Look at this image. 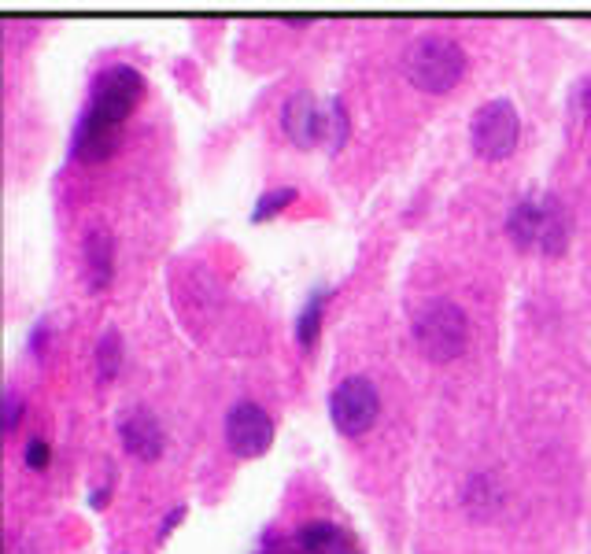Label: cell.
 Here are the masks:
<instances>
[{
  "mask_svg": "<svg viewBox=\"0 0 591 554\" xmlns=\"http://www.w3.org/2000/svg\"><path fill=\"white\" fill-rule=\"evenodd\" d=\"M518 133H521V122L510 100H488V104L477 108V115L470 122V141L477 148V156L484 159L510 156L514 145H518Z\"/></svg>",
  "mask_w": 591,
  "mask_h": 554,
  "instance_id": "obj_6",
  "label": "cell"
},
{
  "mask_svg": "<svg viewBox=\"0 0 591 554\" xmlns=\"http://www.w3.org/2000/svg\"><path fill=\"white\" fill-rule=\"evenodd\" d=\"M119 362H122V344L115 333H108V337L97 344V370L100 377L108 381V377H115V370H119Z\"/></svg>",
  "mask_w": 591,
  "mask_h": 554,
  "instance_id": "obj_14",
  "label": "cell"
},
{
  "mask_svg": "<svg viewBox=\"0 0 591 554\" xmlns=\"http://www.w3.org/2000/svg\"><path fill=\"white\" fill-rule=\"evenodd\" d=\"M19 414H23V399H19V392H8L4 396V429H15Z\"/></svg>",
  "mask_w": 591,
  "mask_h": 554,
  "instance_id": "obj_16",
  "label": "cell"
},
{
  "mask_svg": "<svg viewBox=\"0 0 591 554\" xmlns=\"http://www.w3.org/2000/svg\"><path fill=\"white\" fill-rule=\"evenodd\" d=\"M82 263H85V285L89 289H104L115 270V244L104 226H93L82 241Z\"/></svg>",
  "mask_w": 591,
  "mask_h": 554,
  "instance_id": "obj_9",
  "label": "cell"
},
{
  "mask_svg": "<svg viewBox=\"0 0 591 554\" xmlns=\"http://www.w3.org/2000/svg\"><path fill=\"white\" fill-rule=\"evenodd\" d=\"M119 436H122V447L137 458H159L163 451V429L156 425V418H148L145 410H133L119 422Z\"/></svg>",
  "mask_w": 591,
  "mask_h": 554,
  "instance_id": "obj_10",
  "label": "cell"
},
{
  "mask_svg": "<svg viewBox=\"0 0 591 554\" xmlns=\"http://www.w3.org/2000/svg\"><path fill=\"white\" fill-rule=\"evenodd\" d=\"M340 554H359V551H355V547H344V551H340Z\"/></svg>",
  "mask_w": 591,
  "mask_h": 554,
  "instance_id": "obj_17",
  "label": "cell"
},
{
  "mask_svg": "<svg viewBox=\"0 0 591 554\" xmlns=\"http://www.w3.org/2000/svg\"><path fill=\"white\" fill-rule=\"evenodd\" d=\"M26 466H34V470H45V466H49V444H45L41 436H34V440L26 444Z\"/></svg>",
  "mask_w": 591,
  "mask_h": 554,
  "instance_id": "obj_15",
  "label": "cell"
},
{
  "mask_svg": "<svg viewBox=\"0 0 591 554\" xmlns=\"http://www.w3.org/2000/svg\"><path fill=\"white\" fill-rule=\"evenodd\" d=\"M292 200H296V189H292V185H278V189H270V193H263L259 200H255L252 218H255V222H263V218L278 215L281 207L292 204Z\"/></svg>",
  "mask_w": 591,
  "mask_h": 554,
  "instance_id": "obj_13",
  "label": "cell"
},
{
  "mask_svg": "<svg viewBox=\"0 0 591 554\" xmlns=\"http://www.w3.org/2000/svg\"><path fill=\"white\" fill-rule=\"evenodd\" d=\"M377 410H381V396L366 377H344L333 392H329V414L337 422L340 433L359 436L374 425Z\"/></svg>",
  "mask_w": 591,
  "mask_h": 554,
  "instance_id": "obj_7",
  "label": "cell"
},
{
  "mask_svg": "<svg viewBox=\"0 0 591 554\" xmlns=\"http://www.w3.org/2000/svg\"><path fill=\"white\" fill-rule=\"evenodd\" d=\"M281 130L289 133V141L296 145H318V141H333L340 145L348 133V115L344 104H318L311 93H292L281 108Z\"/></svg>",
  "mask_w": 591,
  "mask_h": 554,
  "instance_id": "obj_5",
  "label": "cell"
},
{
  "mask_svg": "<svg viewBox=\"0 0 591 554\" xmlns=\"http://www.w3.org/2000/svg\"><path fill=\"white\" fill-rule=\"evenodd\" d=\"M274 440V422L259 403L241 399L226 410V444L237 458H255L263 455Z\"/></svg>",
  "mask_w": 591,
  "mask_h": 554,
  "instance_id": "obj_8",
  "label": "cell"
},
{
  "mask_svg": "<svg viewBox=\"0 0 591 554\" xmlns=\"http://www.w3.org/2000/svg\"><path fill=\"white\" fill-rule=\"evenodd\" d=\"M145 93V78L130 63H108L100 67L89 89L85 115L74 126V156L78 159H104L119 148V126L133 111L137 97Z\"/></svg>",
  "mask_w": 591,
  "mask_h": 554,
  "instance_id": "obj_1",
  "label": "cell"
},
{
  "mask_svg": "<svg viewBox=\"0 0 591 554\" xmlns=\"http://www.w3.org/2000/svg\"><path fill=\"white\" fill-rule=\"evenodd\" d=\"M292 543H296V551L300 554H340L344 547H348L344 532H340L337 525H329V521H314V525L300 529V536H296Z\"/></svg>",
  "mask_w": 591,
  "mask_h": 554,
  "instance_id": "obj_11",
  "label": "cell"
},
{
  "mask_svg": "<svg viewBox=\"0 0 591 554\" xmlns=\"http://www.w3.org/2000/svg\"><path fill=\"white\" fill-rule=\"evenodd\" d=\"M466 71V52L444 34H422L403 49V74L407 82L425 93H447Z\"/></svg>",
  "mask_w": 591,
  "mask_h": 554,
  "instance_id": "obj_2",
  "label": "cell"
},
{
  "mask_svg": "<svg viewBox=\"0 0 591 554\" xmlns=\"http://www.w3.org/2000/svg\"><path fill=\"white\" fill-rule=\"evenodd\" d=\"M507 233L521 248H540V252L555 255L569 241V211L555 196H525L510 211Z\"/></svg>",
  "mask_w": 591,
  "mask_h": 554,
  "instance_id": "obj_3",
  "label": "cell"
},
{
  "mask_svg": "<svg viewBox=\"0 0 591 554\" xmlns=\"http://www.w3.org/2000/svg\"><path fill=\"white\" fill-rule=\"evenodd\" d=\"M414 340L425 359L447 362L466 351L470 340V318L459 303L451 300H429L414 314Z\"/></svg>",
  "mask_w": 591,
  "mask_h": 554,
  "instance_id": "obj_4",
  "label": "cell"
},
{
  "mask_svg": "<svg viewBox=\"0 0 591 554\" xmlns=\"http://www.w3.org/2000/svg\"><path fill=\"white\" fill-rule=\"evenodd\" d=\"M322 307H326V292H314L311 300L303 303L300 318H296V340L303 348H311L314 337H318V326H322Z\"/></svg>",
  "mask_w": 591,
  "mask_h": 554,
  "instance_id": "obj_12",
  "label": "cell"
}]
</instances>
